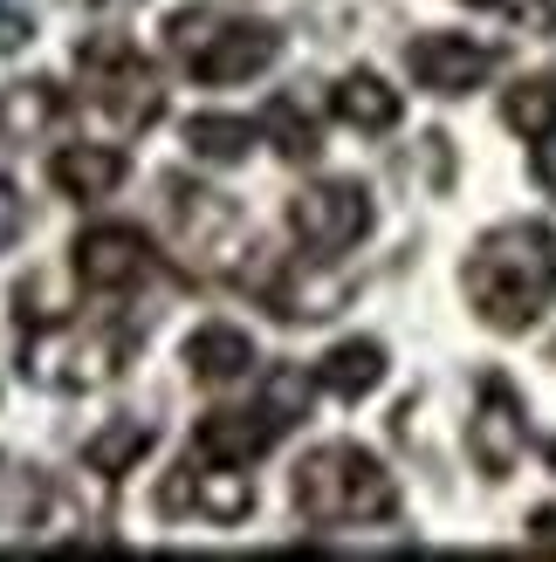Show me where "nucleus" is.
<instances>
[{
    "mask_svg": "<svg viewBox=\"0 0 556 562\" xmlns=\"http://www.w3.org/2000/svg\"><path fill=\"white\" fill-rule=\"evenodd\" d=\"M494 63H502V48L488 42H467V35H412L405 42V69L420 90L433 97H467L481 90V82L494 76Z\"/></svg>",
    "mask_w": 556,
    "mask_h": 562,
    "instance_id": "8",
    "label": "nucleus"
},
{
    "mask_svg": "<svg viewBox=\"0 0 556 562\" xmlns=\"http://www.w3.org/2000/svg\"><path fill=\"white\" fill-rule=\"evenodd\" d=\"M296 508L316 528H365V521H392L399 515V487L365 446H316L310 460L296 467Z\"/></svg>",
    "mask_w": 556,
    "mask_h": 562,
    "instance_id": "2",
    "label": "nucleus"
},
{
    "mask_svg": "<svg viewBox=\"0 0 556 562\" xmlns=\"http://www.w3.org/2000/svg\"><path fill=\"white\" fill-rule=\"evenodd\" d=\"M549 467H556V439H549Z\"/></svg>",
    "mask_w": 556,
    "mask_h": 562,
    "instance_id": "24",
    "label": "nucleus"
},
{
    "mask_svg": "<svg viewBox=\"0 0 556 562\" xmlns=\"http://www.w3.org/2000/svg\"><path fill=\"white\" fill-rule=\"evenodd\" d=\"M556 295V234L536 220H515V227H494L475 261H467V302L488 329H530Z\"/></svg>",
    "mask_w": 556,
    "mask_h": 562,
    "instance_id": "1",
    "label": "nucleus"
},
{
    "mask_svg": "<svg viewBox=\"0 0 556 562\" xmlns=\"http://www.w3.org/2000/svg\"><path fill=\"white\" fill-rule=\"evenodd\" d=\"M21 234H27V206H21V192L0 179V247H14Z\"/></svg>",
    "mask_w": 556,
    "mask_h": 562,
    "instance_id": "20",
    "label": "nucleus"
},
{
    "mask_svg": "<svg viewBox=\"0 0 556 562\" xmlns=\"http://www.w3.org/2000/svg\"><path fill=\"white\" fill-rule=\"evenodd\" d=\"M467 8H502V0H467Z\"/></svg>",
    "mask_w": 556,
    "mask_h": 562,
    "instance_id": "23",
    "label": "nucleus"
},
{
    "mask_svg": "<svg viewBox=\"0 0 556 562\" xmlns=\"http://www.w3.org/2000/svg\"><path fill=\"white\" fill-rule=\"evenodd\" d=\"M530 542H543V549H556V508H543V515L530 521Z\"/></svg>",
    "mask_w": 556,
    "mask_h": 562,
    "instance_id": "22",
    "label": "nucleus"
},
{
    "mask_svg": "<svg viewBox=\"0 0 556 562\" xmlns=\"http://www.w3.org/2000/svg\"><path fill=\"white\" fill-rule=\"evenodd\" d=\"M502 124L515 137H530V145L556 137V76H522L515 90L502 97Z\"/></svg>",
    "mask_w": 556,
    "mask_h": 562,
    "instance_id": "16",
    "label": "nucleus"
},
{
    "mask_svg": "<svg viewBox=\"0 0 556 562\" xmlns=\"http://www.w3.org/2000/svg\"><path fill=\"white\" fill-rule=\"evenodd\" d=\"M124 151L118 145H63L48 158V179H55V192H63V200H110V192L124 186Z\"/></svg>",
    "mask_w": 556,
    "mask_h": 562,
    "instance_id": "11",
    "label": "nucleus"
},
{
    "mask_svg": "<svg viewBox=\"0 0 556 562\" xmlns=\"http://www.w3.org/2000/svg\"><path fill=\"white\" fill-rule=\"evenodd\" d=\"M330 117L378 137V131L399 124V90H385V76H371V69H351V76H337V90H330Z\"/></svg>",
    "mask_w": 556,
    "mask_h": 562,
    "instance_id": "13",
    "label": "nucleus"
},
{
    "mask_svg": "<svg viewBox=\"0 0 556 562\" xmlns=\"http://www.w3.org/2000/svg\"><path fill=\"white\" fill-rule=\"evenodd\" d=\"M69 261H76V281L90 295H124L152 274V247L137 227H90L69 247Z\"/></svg>",
    "mask_w": 556,
    "mask_h": 562,
    "instance_id": "10",
    "label": "nucleus"
},
{
    "mask_svg": "<svg viewBox=\"0 0 556 562\" xmlns=\"http://www.w3.org/2000/svg\"><path fill=\"white\" fill-rule=\"evenodd\" d=\"M76 69H82V90H90V103L103 110L118 131H152L158 110H165V90L152 63L137 55L124 35H90L76 42Z\"/></svg>",
    "mask_w": 556,
    "mask_h": 562,
    "instance_id": "5",
    "label": "nucleus"
},
{
    "mask_svg": "<svg viewBox=\"0 0 556 562\" xmlns=\"http://www.w3.org/2000/svg\"><path fill=\"white\" fill-rule=\"evenodd\" d=\"M158 508L165 515H200L207 528H234V521L255 515V481H247L241 467H227V460H200V453H192L173 481H165Z\"/></svg>",
    "mask_w": 556,
    "mask_h": 562,
    "instance_id": "7",
    "label": "nucleus"
},
{
    "mask_svg": "<svg viewBox=\"0 0 556 562\" xmlns=\"http://www.w3.org/2000/svg\"><path fill=\"white\" fill-rule=\"evenodd\" d=\"M522 446H530V426H522V398L509 378H481V405H475V426H467V453L488 481H509Z\"/></svg>",
    "mask_w": 556,
    "mask_h": 562,
    "instance_id": "9",
    "label": "nucleus"
},
{
    "mask_svg": "<svg viewBox=\"0 0 556 562\" xmlns=\"http://www.w3.org/2000/svg\"><path fill=\"white\" fill-rule=\"evenodd\" d=\"M152 426H137V418H124V426H103V432H90L82 439V467L90 473H103V481H118V473H131L137 460L152 453Z\"/></svg>",
    "mask_w": 556,
    "mask_h": 562,
    "instance_id": "15",
    "label": "nucleus"
},
{
    "mask_svg": "<svg viewBox=\"0 0 556 562\" xmlns=\"http://www.w3.org/2000/svg\"><path fill=\"white\" fill-rule=\"evenodd\" d=\"M262 137H268V145L282 151L289 165H310V158L323 151V131H316V117H310L296 97H275V103L262 110Z\"/></svg>",
    "mask_w": 556,
    "mask_h": 562,
    "instance_id": "17",
    "label": "nucleus"
},
{
    "mask_svg": "<svg viewBox=\"0 0 556 562\" xmlns=\"http://www.w3.org/2000/svg\"><path fill=\"white\" fill-rule=\"evenodd\" d=\"M316 384L330 391V398H371V391L385 384V344H371V336H351V344H337L323 363H316Z\"/></svg>",
    "mask_w": 556,
    "mask_h": 562,
    "instance_id": "14",
    "label": "nucleus"
},
{
    "mask_svg": "<svg viewBox=\"0 0 556 562\" xmlns=\"http://www.w3.org/2000/svg\"><path fill=\"white\" fill-rule=\"evenodd\" d=\"M530 172H536V186H543V192H556V137H543V145H536Z\"/></svg>",
    "mask_w": 556,
    "mask_h": 562,
    "instance_id": "21",
    "label": "nucleus"
},
{
    "mask_svg": "<svg viewBox=\"0 0 556 562\" xmlns=\"http://www.w3.org/2000/svg\"><path fill=\"white\" fill-rule=\"evenodd\" d=\"M131 363V329H76L69 316L21 329V378L55 391H97Z\"/></svg>",
    "mask_w": 556,
    "mask_h": 562,
    "instance_id": "3",
    "label": "nucleus"
},
{
    "mask_svg": "<svg viewBox=\"0 0 556 562\" xmlns=\"http://www.w3.org/2000/svg\"><path fill=\"white\" fill-rule=\"evenodd\" d=\"M255 137H262V124H247V117H192L186 124L192 158H207V165H241L255 151Z\"/></svg>",
    "mask_w": 556,
    "mask_h": 562,
    "instance_id": "18",
    "label": "nucleus"
},
{
    "mask_svg": "<svg viewBox=\"0 0 556 562\" xmlns=\"http://www.w3.org/2000/svg\"><path fill=\"white\" fill-rule=\"evenodd\" d=\"M289 234L302 240V255H310V261L351 255V247L371 234V192L351 186V179H330V186L296 192V200H289Z\"/></svg>",
    "mask_w": 556,
    "mask_h": 562,
    "instance_id": "6",
    "label": "nucleus"
},
{
    "mask_svg": "<svg viewBox=\"0 0 556 562\" xmlns=\"http://www.w3.org/2000/svg\"><path fill=\"white\" fill-rule=\"evenodd\" d=\"M186 371L200 384H241L255 371V344H247V329H234V323H207V329L186 336Z\"/></svg>",
    "mask_w": 556,
    "mask_h": 562,
    "instance_id": "12",
    "label": "nucleus"
},
{
    "mask_svg": "<svg viewBox=\"0 0 556 562\" xmlns=\"http://www.w3.org/2000/svg\"><path fill=\"white\" fill-rule=\"evenodd\" d=\"M27 35H35V14H27L21 0H0V55H14Z\"/></svg>",
    "mask_w": 556,
    "mask_h": 562,
    "instance_id": "19",
    "label": "nucleus"
},
{
    "mask_svg": "<svg viewBox=\"0 0 556 562\" xmlns=\"http://www.w3.org/2000/svg\"><path fill=\"white\" fill-rule=\"evenodd\" d=\"M165 42H173L179 69L192 82H247L262 76L275 55H282V35H275L268 21H220V14H173V27H165Z\"/></svg>",
    "mask_w": 556,
    "mask_h": 562,
    "instance_id": "4",
    "label": "nucleus"
}]
</instances>
